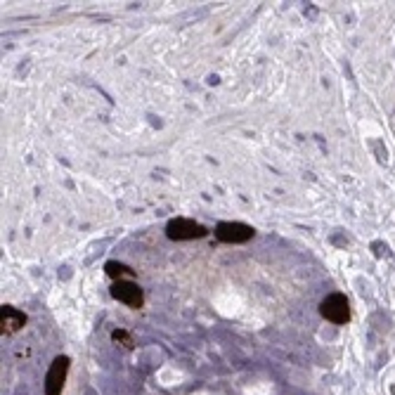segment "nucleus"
<instances>
[{
    "label": "nucleus",
    "mask_w": 395,
    "mask_h": 395,
    "mask_svg": "<svg viewBox=\"0 0 395 395\" xmlns=\"http://www.w3.org/2000/svg\"><path fill=\"white\" fill-rule=\"evenodd\" d=\"M26 324V315L22 310L12 308V305H3L0 308V326H3V334H17L19 329Z\"/></svg>",
    "instance_id": "nucleus-6"
},
{
    "label": "nucleus",
    "mask_w": 395,
    "mask_h": 395,
    "mask_svg": "<svg viewBox=\"0 0 395 395\" xmlns=\"http://www.w3.org/2000/svg\"><path fill=\"white\" fill-rule=\"evenodd\" d=\"M112 296L117 298L119 303L128 305V308L138 310L145 305V294L135 282H117L112 287Z\"/></svg>",
    "instance_id": "nucleus-5"
},
{
    "label": "nucleus",
    "mask_w": 395,
    "mask_h": 395,
    "mask_svg": "<svg viewBox=\"0 0 395 395\" xmlns=\"http://www.w3.org/2000/svg\"><path fill=\"white\" fill-rule=\"evenodd\" d=\"M320 313H322L324 320L334 324H346L350 320V305H348V298L344 294H331L326 296L322 305H320Z\"/></svg>",
    "instance_id": "nucleus-2"
},
{
    "label": "nucleus",
    "mask_w": 395,
    "mask_h": 395,
    "mask_svg": "<svg viewBox=\"0 0 395 395\" xmlns=\"http://www.w3.org/2000/svg\"><path fill=\"white\" fill-rule=\"evenodd\" d=\"M104 270H107V275L112 279H117V282H125V279H130L135 275L133 270H130L128 265H123V263H117V261H109L107 265H104Z\"/></svg>",
    "instance_id": "nucleus-7"
},
{
    "label": "nucleus",
    "mask_w": 395,
    "mask_h": 395,
    "mask_svg": "<svg viewBox=\"0 0 395 395\" xmlns=\"http://www.w3.org/2000/svg\"><path fill=\"white\" fill-rule=\"evenodd\" d=\"M112 341H114V344H119V346H123L125 350H133L135 348L133 334H130V331H125V329H114L112 331Z\"/></svg>",
    "instance_id": "nucleus-8"
},
{
    "label": "nucleus",
    "mask_w": 395,
    "mask_h": 395,
    "mask_svg": "<svg viewBox=\"0 0 395 395\" xmlns=\"http://www.w3.org/2000/svg\"><path fill=\"white\" fill-rule=\"evenodd\" d=\"M166 235H168V239H173V241H189V239H202V237H206L208 232L204 225L194 223V220L176 218L166 225Z\"/></svg>",
    "instance_id": "nucleus-1"
},
{
    "label": "nucleus",
    "mask_w": 395,
    "mask_h": 395,
    "mask_svg": "<svg viewBox=\"0 0 395 395\" xmlns=\"http://www.w3.org/2000/svg\"><path fill=\"white\" fill-rule=\"evenodd\" d=\"M254 228L244 223H220L215 228V237H218L223 244H244L254 237Z\"/></svg>",
    "instance_id": "nucleus-4"
},
{
    "label": "nucleus",
    "mask_w": 395,
    "mask_h": 395,
    "mask_svg": "<svg viewBox=\"0 0 395 395\" xmlns=\"http://www.w3.org/2000/svg\"><path fill=\"white\" fill-rule=\"evenodd\" d=\"M69 365H71V360L67 355H60L52 360L50 370H47V376H45V395H62L67 374H69Z\"/></svg>",
    "instance_id": "nucleus-3"
}]
</instances>
